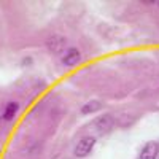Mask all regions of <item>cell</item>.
<instances>
[{"instance_id": "1", "label": "cell", "mask_w": 159, "mask_h": 159, "mask_svg": "<svg viewBox=\"0 0 159 159\" xmlns=\"http://www.w3.org/2000/svg\"><path fill=\"white\" fill-rule=\"evenodd\" d=\"M94 147H96V137L86 135V137H83L81 140L75 145L73 154H75V157H78V159H84V157H88V156L92 153Z\"/></svg>"}, {"instance_id": "2", "label": "cell", "mask_w": 159, "mask_h": 159, "mask_svg": "<svg viewBox=\"0 0 159 159\" xmlns=\"http://www.w3.org/2000/svg\"><path fill=\"white\" fill-rule=\"evenodd\" d=\"M80 61H81V52L78 48H69L62 57V64L65 67H75L76 64H80Z\"/></svg>"}, {"instance_id": "3", "label": "cell", "mask_w": 159, "mask_h": 159, "mask_svg": "<svg viewBox=\"0 0 159 159\" xmlns=\"http://www.w3.org/2000/svg\"><path fill=\"white\" fill-rule=\"evenodd\" d=\"M157 143L156 142H148L140 151L139 159H156L157 157Z\"/></svg>"}, {"instance_id": "4", "label": "cell", "mask_w": 159, "mask_h": 159, "mask_svg": "<svg viewBox=\"0 0 159 159\" xmlns=\"http://www.w3.org/2000/svg\"><path fill=\"white\" fill-rule=\"evenodd\" d=\"M18 110H19V105H18V102H15V100L8 102V103L5 105V107H3V111H2V119H3V121H13V118L16 116Z\"/></svg>"}, {"instance_id": "5", "label": "cell", "mask_w": 159, "mask_h": 159, "mask_svg": "<svg viewBox=\"0 0 159 159\" xmlns=\"http://www.w3.org/2000/svg\"><path fill=\"white\" fill-rule=\"evenodd\" d=\"M46 45H48V49H49L51 52H59V51L64 48V45H65V38L54 35V37H51V38L48 40Z\"/></svg>"}, {"instance_id": "6", "label": "cell", "mask_w": 159, "mask_h": 159, "mask_svg": "<svg viewBox=\"0 0 159 159\" xmlns=\"http://www.w3.org/2000/svg\"><path fill=\"white\" fill-rule=\"evenodd\" d=\"M102 108V103L100 100H89L88 103H84L83 107H81V115H91V113H96Z\"/></svg>"}, {"instance_id": "7", "label": "cell", "mask_w": 159, "mask_h": 159, "mask_svg": "<svg viewBox=\"0 0 159 159\" xmlns=\"http://www.w3.org/2000/svg\"><path fill=\"white\" fill-rule=\"evenodd\" d=\"M97 124L102 127V132H108L111 129V126H113V118L110 115H105L100 119H97Z\"/></svg>"}]
</instances>
